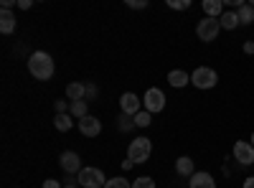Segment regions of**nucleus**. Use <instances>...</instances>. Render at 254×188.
Returning a JSON list of instances; mask_svg holds the SVG:
<instances>
[{
  "instance_id": "nucleus-1",
  "label": "nucleus",
  "mask_w": 254,
  "mask_h": 188,
  "mask_svg": "<svg viewBox=\"0 0 254 188\" xmlns=\"http://www.w3.org/2000/svg\"><path fill=\"white\" fill-rule=\"evenodd\" d=\"M28 71H31V76H36L38 81H49V79L54 76V71H56L54 59H51L46 51L31 54V56H28Z\"/></svg>"
},
{
  "instance_id": "nucleus-2",
  "label": "nucleus",
  "mask_w": 254,
  "mask_h": 188,
  "mask_svg": "<svg viewBox=\"0 0 254 188\" xmlns=\"http://www.w3.org/2000/svg\"><path fill=\"white\" fill-rule=\"evenodd\" d=\"M150 153H153V145H150V140L147 137H137V140H132L130 142V148H127V160H130L132 165L137 163H145L147 158H150Z\"/></svg>"
},
{
  "instance_id": "nucleus-3",
  "label": "nucleus",
  "mask_w": 254,
  "mask_h": 188,
  "mask_svg": "<svg viewBox=\"0 0 254 188\" xmlns=\"http://www.w3.org/2000/svg\"><path fill=\"white\" fill-rule=\"evenodd\" d=\"M216 71L211 69V66H198L193 74H190V84H193L196 89H211V87H216Z\"/></svg>"
},
{
  "instance_id": "nucleus-4",
  "label": "nucleus",
  "mask_w": 254,
  "mask_h": 188,
  "mask_svg": "<svg viewBox=\"0 0 254 188\" xmlns=\"http://www.w3.org/2000/svg\"><path fill=\"white\" fill-rule=\"evenodd\" d=\"M76 183L81 188H104L107 178H104V173L99 168H81L79 176H76Z\"/></svg>"
},
{
  "instance_id": "nucleus-5",
  "label": "nucleus",
  "mask_w": 254,
  "mask_h": 188,
  "mask_svg": "<svg viewBox=\"0 0 254 188\" xmlns=\"http://www.w3.org/2000/svg\"><path fill=\"white\" fill-rule=\"evenodd\" d=\"M219 31H221V23H219V18H201L198 20V26H196V33H198V38L201 41H214L216 36H219Z\"/></svg>"
},
{
  "instance_id": "nucleus-6",
  "label": "nucleus",
  "mask_w": 254,
  "mask_h": 188,
  "mask_svg": "<svg viewBox=\"0 0 254 188\" xmlns=\"http://www.w3.org/2000/svg\"><path fill=\"white\" fill-rule=\"evenodd\" d=\"M142 104H145V112H150V115L163 112V107H165V94H163L160 89L153 87V89H147V92H145Z\"/></svg>"
},
{
  "instance_id": "nucleus-7",
  "label": "nucleus",
  "mask_w": 254,
  "mask_h": 188,
  "mask_svg": "<svg viewBox=\"0 0 254 188\" xmlns=\"http://www.w3.org/2000/svg\"><path fill=\"white\" fill-rule=\"evenodd\" d=\"M234 158H237L239 165H254V145L239 140V142L234 145Z\"/></svg>"
},
{
  "instance_id": "nucleus-8",
  "label": "nucleus",
  "mask_w": 254,
  "mask_h": 188,
  "mask_svg": "<svg viewBox=\"0 0 254 188\" xmlns=\"http://www.w3.org/2000/svg\"><path fill=\"white\" fill-rule=\"evenodd\" d=\"M140 104H142V99H137V94H132V92H127V94L120 97V110H122V115L135 117L137 112H142Z\"/></svg>"
},
{
  "instance_id": "nucleus-9",
  "label": "nucleus",
  "mask_w": 254,
  "mask_h": 188,
  "mask_svg": "<svg viewBox=\"0 0 254 188\" xmlns=\"http://www.w3.org/2000/svg\"><path fill=\"white\" fill-rule=\"evenodd\" d=\"M59 165L66 173H79L81 171V160H79V155L74 153V150H66V153H61V158H59Z\"/></svg>"
},
{
  "instance_id": "nucleus-10",
  "label": "nucleus",
  "mask_w": 254,
  "mask_h": 188,
  "mask_svg": "<svg viewBox=\"0 0 254 188\" xmlns=\"http://www.w3.org/2000/svg\"><path fill=\"white\" fill-rule=\"evenodd\" d=\"M79 130H81V135H87V137H97L102 132V122L97 117L87 115L84 120H79Z\"/></svg>"
},
{
  "instance_id": "nucleus-11",
  "label": "nucleus",
  "mask_w": 254,
  "mask_h": 188,
  "mask_svg": "<svg viewBox=\"0 0 254 188\" xmlns=\"http://www.w3.org/2000/svg\"><path fill=\"white\" fill-rule=\"evenodd\" d=\"M188 188H216V181H214V176H211V173H206V171H198V173H193V176H190V183H188Z\"/></svg>"
},
{
  "instance_id": "nucleus-12",
  "label": "nucleus",
  "mask_w": 254,
  "mask_h": 188,
  "mask_svg": "<svg viewBox=\"0 0 254 188\" xmlns=\"http://www.w3.org/2000/svg\"><path fill=\"white\" fill-rule=\"evenodd\" d=\"M201 8H203L206 18H221L224 15V3L221 0H203Z\"/></svg>"
},
{
  "instance_id": "nucleus-13",
  "label": "nucleus",
  "mask_w": 254,
  "mask_h": 188,
  "mask_svg": "<svg viewBox=\"0 0 254 188\" xmlns=\"http://www.w3.org/2000/svg\"><path fill=\"white\" fill-rule=\"evenodd\" d=\"M15 31V15L10 10H0V33L8 36Z\"/></svg>"
},
{
  "instance_id": "nucleus-14",
  "label": "nucleus",
  "mask_w": 254,
  "mask_h": 188,
  "mask_svg": "<svg viewBox=\"0 0 254 188\" xmlns=\"http://www.w3.org/2000/svg\"><path fill=\"white\" fill-rule=\"evenodd\" d=\"M168 84H171V87H176V89H181V87L190 84V76H188L183 69H176V71H171V74H168Z\"/></svg>"
},
{
  "instance_id": "nucleus-15",
  "label": "nucleus",
  "mask_w": 254,
  "mask_h": 188,
  "mask_svg": "<svg viewBox=\"0 0 254 188\" xmlns=\"http://www.w3.org/2000/svg\"><path fill=\"white\" fill-rule=\"evenodd\" d=\"M84 94H87V84H81V81H71V84L66 87V97H69V102H81Z\"/></svg>"
},
{
  "instance_id": "nucleus-16",
  "label": "nucleus",
  "mask_w": 254,
  "mask_h": 188,
  "mask_svg": "<svg viewBox=\"0 0 254 188\" xmlns=\"http://www.w3.org/2000/svg\"><path fill=\"white\" fill-rule=\"evenodd\" d=\"M219 23H221L224 31H234V28L239 26V15H237V10H224V15L219 18Z\"/></svg>"
},
{
  "instance_id": "nucleus-17",
  "label": "nucleus",
  "mask_w": 254,
  "mask_h": 188,
  "mask_svg": "<svg viewBox=\"0 0 254 188\" xmlns=\"http://www.w3.org/2000/svg\"><path fill=\"white\" fill-rule=\"evenodd\" d=\"M176 173H178V176H188V178H190V176L196 173V171H193V160L186 158V155H183V158H178V160H176Z\"/></svg>"
},
{
  "instance_id": "nucleus-18",
  "label": "nucleus",
  "mask_w": 254,
  "mask_h": 188,
  "mask_svg": "<svg viewBox=\"0 0 254 188\" xmlns=\"http://www.w3.org/2000/svg\"><path fill=\"white\" fill-rule=\"evenodd\" d=\"M54 125H56V130H59V132H69V130H71V125H74V120H71L69 112H66V115H56V117H54Z\"/></svg>"
},
{
  "instance_id": "nucleus-19",
  "label": "nucleus",
  "mask_w": 254,
  "mask_h": 188,
  "mask_svg": "<svg viewBox=\"0 0 254 188\" xmlns=\"http://www.w3.org/2000/svg\"><path fill=\"white\" fill-rule=\"evenodd\" d=\"M69 115L71 117H76V120H84V117H87L89 115V107H87V102H71V107H69Z\"/></svg>"
},
{
  "instance_id": "nucleus-20",
  "label": "nucleus",
  "mask_w": 254,
  "mask_h": 188,
  "mask_svg": "<svg viewBox=\"0 0 254 188\" xmlns=\"http://www.w3.org/2000/svg\"><path fill=\"white\" fill-rule=\"evenodd\" d=\"M237 15H239V23H242V26H249L252 20H254V5H252V3H249V5L244 3V5L237 10Z\"/></svg>"
},
{
  "instance_id": "nucleus-21",
  "label": "nucleus",
  "mask_w": 254,
  "mask_h": 188,
  "mask_svg": "<svg viewBox=\"0 0 254 188\" xmlns=\"http://www.w3.org/2000/svg\"><path fill=\"white\" fill-rule=\"evenodd\" d=\"M117 122H120V130H122V132H127V130L135 127V117H130V115H120Z\"/></svg>"
},
{
  "instance_id": "nucleus-22",
  "label": "nucleus",
  "mask_w": 254,
  "mask_h": 188,
  "mask_svg": "<svg viewBox=\"0 0 254 188\" xmlns=\"http://www.w3.org/2000/svg\"><path fill=\"white\" fill-rule=\"evenodd\" d=\"M150 117H153V115L145 112V110L137 112V115H135V127H147V125H150Z\"/></svg>"
},
{
  "instance_id": "nucleus-23",
  "label": "nucleus",
  "mask_w": 254,
  "mask_h": 188,
  "mask_svg": "<svg viewBox=\"0 0 254 188\" xmlns=\"http://www.w3.org/2000/svg\"><path fill=\"white\" fill-rule=\"evenodd\" d=\"M132 188H155V181L150 176H142V178L132 181Z\"/></svg>"
},
{
  "instance_id": "nucleus-24",
  "label": "nucleus",
  "mask_w": 254,
  "mask_h": 188,
  "mask_svg": "<svg viewBox=\"0 0 254 188\" xmlns=\"http://www.w3.org/2000/svg\"><path fill=\"white\" fill-rule=\"evenodd\" d=\"M104 188H132V183L125 181V178H112V181L104 183Z\"/></svg>"
},
{
  "instance_id": "nucleus-25",
  "label": "nucleus",
  "mask_w": 254,
  "mask_h": 188,
  "mask_svg": "<svg viewBox=\"0 0 254 188\" xmlns=\"http://www.w3.org/2000/svg\"><path fill=\"white\" fill-rule=\"evenodd\" d=\"M168 8H173V10H188L190 8V0H168Z\"/></svg>"
},
{
  "instance_id": "nucleus-26",
  "label": "nucleus",
  "mask_w": 254,
  "mask_h": 188,
  "mask_svg": "<svg viewBox=\"0 0 254 188\" xmlns=\"http://www.w3.org/2000/svg\"><path fill=\"white\" fill-rule=\"evenodd\" d=\"M69 107H71V102H66V99H56V115H66Z\"/></svg>"
},
{
  "instance_id": "nucleus-27",
  "label": "nucleus",
  "mask_w": 254,
  "mask_h": 188,
  "mask_svg": "<svg viewBox=\"0 0 254 188\" xmlns=\"http://www.w3.org/2000/svg\"><path fill=\"white\" fill-rule=\"evenodd\" d=\"M130 8H147V0H127Z\"/></svg>"
},
{
  "instance_id": "nucleus-28",
  "label": "nucleus",
  "mask_w": 254,
  "mask_h": 188,
  "mask_svg": "<svg viewBox=\"0 0 254 188\" xmlns=\"http://www.w3.org/2000/svg\"><path fill=\"white\" fill-rule=\"evenodd\" d=\"M92 97H97V87L94 84H87V94H84V99H92Z\"/></svg>"
},
{
  "instance_id": "nucleus-29",
  "label": "nucleus",
  "mask_w": 254,
  "mask_h": 188,
  "mask_svg": "<svg viewBox=\"0 0 254 188\" xmlns=\"http://www.w3.org/2000/svg\"><path fill=\"white\" fill-rule=\"evenodd\" d=\"M44 188H64L59 181H54V178H49V181H44Z\"/></svg>"
},
{
  "instance_id": "nucleus-30",
  "label": "nucleus",
  "mask_w": 254,
  "mask_h": 188,
  "mask_svg": "<svg viewBox=\"0 0 254 188\" xmlns=\"http://www.w3.org/2000/svg\"><path fill=\"white\" fill-rule=\"evenodd\" d=\"M31 5H33L31 0H18V8H20V10H28Z\"/></svg>"
},
{
  "instance_id": "nucleus-31",
  "label": "nucleus",
  "mask_w": 254,
  "mask_h": 188,
  "mask_svg": "<svg viewBox=\"0 0 254 188\" xmlns=\"http://www.w3.org/2000/svg\"><path fill=\"white\" fill-rule=\"evenodd\" d=\"M244 51L247 54H254V44H252V41H247V44H244Z\"/></svg>"
},
{
  "instance_id": "nucleus-32",
  "label": "nucleus",
  "mask_w": 254,
  "mask_h": 188,
  "mask_svg": "<svg viewBox=\"0 0 254 188\" xmlns=\"http://www.w3.org/2000/svg\"><path fill=\"white\" fill-rule=\"evenodd\" d=\"M244 188H254V176H252V178H247V181H244Z\"/></svg>"
},
{
  "instance_id": "nucleus-33",
  "label": "nucleus",
  "mask_w": 254,
  "mask_h": 188,
  "mask_svg": "<svg viewBox=\"0 0 254 188\" xmlns=\"http://www.w3.org/2000/svg\"><path fill=\"white\" fill-rule=\"evenodd\" d=\"M64 188H79L76 183H66V186H64Z\"/></svg>"
},
{
  "instance_id": "nucleus-34",
  "label": "nucleus",
  "mask_w": 254,
  "mask_h": 188,
  "mask_svg": "<svg viewBox=\"0 0 254 188\" xmlns=\"http://www.w3.org/2000/svg\"><path fill=\"white\" fill-rule=\"evenodd\" d=\"M252 145H254V135H252Z\"/></svg>"
},
{
  "instance_id": "nucleus-35",
  "label": "nucleus",
  "mask_w": 254,
  "mask_h": 188,
  "mask_svg": "<svg viewBox=\"0 0 254 188\" xmlns=\"http://www.w3.org/2000/svg\"><path fill=\"white\" fill-rule=\"evenodd\" d=\"M252 5H254V0H252Z\"/></svg>"
}]
</instances>
